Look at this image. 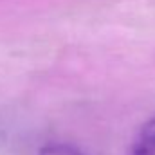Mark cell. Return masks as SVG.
I'll list each match as a JSON object with an SVG mask.
<instances>
[{"instance_id": "6da1fadb", "label": "cell", "mask_w": 155, "mask_h": 155, "mask_svg": "<svg viewBox=\"0 0 155 155\" xmlns=\"http://www.w3.org/2000/svg\"><path fill=\"white\" fill-rule=\"evenodd\" d=\"M132 155H155V117L139 128L132 143Z\"/></svg>"}, {"instance_id": "7a4b0ae2", "label": "cell", "mask_w": 155, "mask_h": 155, "mask_svg": "<svg viewBox=\"0 0 155 155\" xmlns=\"http://www.w3.org/2000/svg\"><path fill=\"white\" fill-rule=\"evenodd\" d=\"M38 155H83L79 150H76L71 144H61V143H52L47 144L40 150Z\"/></svg>"}]
</instances>
